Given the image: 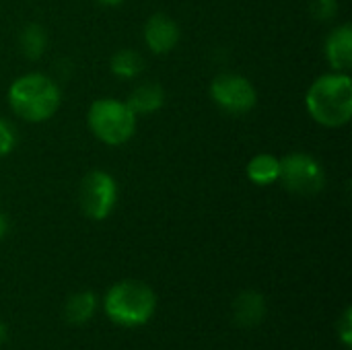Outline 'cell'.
Listing matches in <instances>:
<instances>
[{
  "label": "cell",
  "instance_id": "obj_10",
  "mask_svg": "<svg viewBox=\"0 0 352 350\" xmlns=\"http://www.w3.org/2000/svg\"><path fill=\"white\" fill-rule=\"evenodd\" d=\"M233 324L239 328H256L266 316V301L256 291H243L233 301Z\"/></svg>",
  "mask_w": 352,
  "mask_h": 350
},
{
  "label": "cell",
  "instance_id": "obj_7",
  "mask_svg": "<svg viewBox=\"0 0 352 350\" xmlns=\"http://www.w3.org/2000/svg\"><path fill=\"white\" fill-rule=\"evenodd\" d=\"M212 101L227 113L241 116L256 107L258 95L254 85L241 74H219L210 85Z\"/></svg>",
  "mask_w": 352,
  "mask_h": 350
},
{
  "label": "cell",
  "instance_id": "obj_6",
  "mask_svg": "<svg viewBox=\"0 0 352 350\" xmlns=\"http://www.w3.org/2000/svg\"><path fill=\"white\" fill-rule=\"evenodd\" d=\"M118 202V184L105 171H91L80 184V208L93 221H103L111 215Z\"/></svg>",
  "mask_w": 352,
  "mask_h": 350
},
{
  "label": "cell",
  "instance_id": "obj_5",
  "mask_svg": "<svg viewBox=\"0 0 352 350\" xmlns=\"http://www.w3.org/2000/svg\"><path fill=\"white\" fill-rule=\"evenodd\" d=\"M278 182L285 184L287 190L299 196H314L318 194L324 184L326 175L322 165L307 153H291L280 159V177Z\"/></svg>",
  "mask_w": 352,
  "mask_h": 350
},
{
  "label": "cell",
  "instance_id": "obj_11",
  "mask_svg": "<svg viewBox=\"0 0 352 350\" xmlns=\"http://www.w3.org/2000/svg\"><path fill=\"white\" fill-rule=\"evenodd\" d=\"M163 101H165V93L161 89V85H157V83H142V85H138L130 93L126 103L138 116V113H153V111L161 109Z\"/></svg>",
  "mask_w": 352,
  "mask_h": 350
},
{
  "label": "cell",
  "instance_id": "obj_19",
  "mask_svg": "<svg viewBox=\"0 0 352 350\" xmlns=\"http://www.w3.org/2000/svg\"><path fill=\"white\" fill-rule=\"evenodd\" d=\"M6 231H8V221H6L4 215H0V239L6 235Z\"/></svg>",
  "mask_w": 352,
  "mask_h": 350
},
{
  "label": "cell",
  "instance_id": "obj_21",
  "mask_svg": "<svg viewBox=\"0 0 352 350\" xmlns=\"http://www.w3.org/2000/svg\"><path fill=\"white\" fill-rule=\"evenodd\" d=\"M99 4H105V6H118V4H122L124 0H97Z\"/></svg>",
  "mask_w": 352,
  "mask_h": 350
},
{
  "label": "cell",
  "instance_id": "obj_9",
  "mask_svg": "<svg viewBox=\"0 0 352 350\" xmlns=\"http://www.w3.org/2000/svg\"><path fill=\"white\" fill-rule=\"evenodd\" d=\"M326 58L334 72H349L352 66V27L349 23L336 27L326 41Z\"/></svg>",
  "mask_w": 352,
  "mask_h": 350
},
{
  "label": "cell",
  "instance_id": "obj_20",
  "mask_svg": "<svg viewBox=\"0 0 352 350\" xmlns=\"http://www.w3.org/2000/svg\"><path fill=\"white\" fill-rule=\"evenodd\" d=\"M6 338H8V330H6V326H4V324L0 322V347H2L4 342H6Z\"/></svg>",
  "mask_w": 352,
  "mask_h": 350
},
{
  "label": "cell",
  "instance_id": "obj_8",
  "mask_svg": "<svg viewBox=\"0 0 352 350\" xmlns=\"http://www.w3.org/2000/svg\"><path fill=\"white\" fill-rule=\"evenodd\" d=\"M144 41H146L151 52L163 56V54L171 52L177 45V41H179V27H177V23L171 17L157 12L144 25Z\"/></svg>",
  "mask_w": 352,
  "mask_h": 350
},
{
  "label": "cell",
  "instance_id": "obj_18",
  "mask_svg": "<svg viewBox=\"0 0 352 350\" xmlns=\"http://www.w3.org/2000/svg\"><path fill=\"white\" fill-rule=\"evenodd\" d=\"M352 311L351 309H346L344 314H342V320H340V324H338V336H340V340L344 342V347H351V338H352Z\"/></svg>",
  "mask_w": 352,
  "mask_h": 350
},
{
  "label": "cell",
  "instance_id": "obj_4",
  "mask_svg": "<svg viewBox=\"0 0 352 350\" xmlns=\"http://www.w3.org/2000/svg\"><path fill=\"white\" fill-rule=\"evenodd\" d=\"M91 132L105 144L118 146L132 138L136 130V113L126 101L103 97L93 101L87 113Z\"/></svg>",
  "mask_w": 352,
  "mask_h": 350
},
{
  "label": "cell",
  "instance_id": "obj_15",
  "mask_svg": "<svg viewBox=\"0 0 352 350\" xmlns=\"http://www.w3.org/2000/svg\"><path fill=\"white\" fill-rule=\"evenodd\" d=\"M47 45V35L43 31V27L39 25H27L21 33V50L29 60H37L41 58V54L45 52Z\"/></svg>",
  "mask_w": 352,
  "mask_h": 350
},
{
  "label": "cell",
  "instance_id": "obj_12",
  "mask_svg": "<svg viewBox=\"0 0 352 350\" xmlns=\"http://www.w3.org/2000/svg\"><path fill=\"white\" fill-rule=\"evenodd\" d=\"M248 177L256 186H270V184L278 182V177H280V159H276L274 155H268V153L256 155L248 163Z\"/></svg>",
  "mask_w": 352,
  "mask_h": 350
},
{
  "label": "cell",
  "instance_id": "obj_2",
  "mask_svg": "<svg viewBox=\"0 0 352 350\" xmlns=\"http://www.w3.org/2000/svg\"><path fill=\"white\" fill-rule=\"evenodd\" d=\"M8 103L25 122H45L60 107V89L50 76L29 72L12 80L8 89Z\"/></svg>",
  "mask_w": 352,
  "mask_h": 350
},
{
  "label": "cell",
  "instance_id": "obj_14",
  "mask_svg": "<svg viewBox=\"0 0 352 350\" xmlns=\"http://www.w3.org/2000/svg\"><path fill=\"white\" fill-rule=\"evenodd\" d=\"M144 68V60L134 50H120L111 58V72L120 78H136Z\"/></svg>",
  "mask_w": 352,
  "mask_h": 350
},
{
  "label": "cell",
  "instance_id": "obj_16",
  "mask_svg": "<svg viewBox=\"0 0 352 350\" xmlns=\"http://www.w3.org/2000/svg\"><path fill=\"white\" fill-rule=\"evenodd\" d=\"M14 144H16V130H14V126L8 120L0 118V157H6L14 149Z\"/></svg>",
  "mask_w": 352,
  "mask_h": 350
},
{
  "label": "cell",
  "instance_id": "obj_17",
  "mask_svg": "<svg viewBox=\"0 0 352 350\" xmlns=\"http://www.w3.org/2000/svg\"><path fill=\"white\" fill-rule=\"evenodd\" d=\"M311 10H314L316 19L330 21L338 12V4H336V0H314L311 2Z\"/></svg>",
  "mask_w": 352,
  "mask_h": 350
},
{
  "label": "cell",
  "instance_id": "obj_13",
  "mask_svg": "<svg viewBox=\"0 0 352 350\" xmlns=\"http://www.w3.org/2000/svg\"><path fill=\"white\" fill-rule=\"evenodd\" d=\"M95 307H97V297L91 291H82V293L72 295L66 301V305H64V318H66L68 324L80 326V324H85V322H89L93 318Z\"/></svg>",
  "mask_w": 352,
  "mask_h": 350
},
{
  "label": "cell",
  "instance_id": "obj_3",
  "mask_svg": "<svg viewBox=\"0 0 352 350\" xmlns=\"http://www.w3.org/2000/svg\"><path fill=\"white\" fill-rule=\"evenodd\" d=\"M157 307L153 289L140 281H122L105 295V314L120 326L146 324Z\"/></svg>",
  "mask_w": 352,
  "mask_h": 350
},
{
  "label": "cell",
  "instance_id": "obj_1",
  "mask_svg": "<svg viewBox=\"0 0 352 350\" xmlns=\"http://www.w3.org/2000/svg\"><path fill=\"white\" fill-rule=\"evenodd\" d=\"M305 105L309 116L328 128L344 126L352 116V78L349 72H330L314 80Z\"/></svg>",
  "mask_w": 352,
  "mask_h": 350
}]
</instances>
